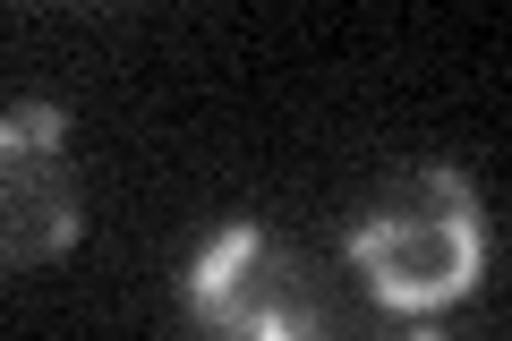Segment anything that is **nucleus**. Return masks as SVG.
Returning a JSON list of instances; mask_svg holds the SVG:
<instances>
[{
    "mask_svg": "<svg viewBox=\"0 0 512 341\" xmlns=\"http://www.w3.org/2000/svg\"><path fill=\"white\" fill-rule=\"evenodd\" d=\"M350 265L367 273V299L393 316H436V307L470 299L487 273V214L478 188L444 162L410 171L384 188V205L350 231Z\"/></svg>",
    "mask_w": 512,
    "mask_h": 341,
    "instance_id": "1",
    "label": "nucleus"
},
{
    "mask_svg": "<svg viewBox=\"0 0 512 341\" xmlns=\"http://www.w3.org/2000/svg\"><path fill=\"white\" fill-rule=\"evenodd\" d=\"M188 307H197L205 341H333V307L316 273L256 222H231L188 265Z\"/></svg>",
    "mask_w": 512,
    "mask_h": 341,
    "instance_id": "2",
    "label": "nucleus"
},
{
    "mask_svg": "<svg viewBox=\"0 0 512 341\" xmlns=\"http://www.w3.org/2000/svg\"><path fill=\"white\" fill-rule=\"evenodd\" d=\"M77 239V180H69V120L52 103L0 120V273L52 265Z\"/></svg>",
    "mask_w": 512,
    "mask_h": 341,
    "instance_id": "3",
    "label": "nucleus"
},
{
    "mask_svg": "<svg viewBox=\"0 0 512 341\" xmlns=\"http://www.w3.org/2000/svg\"><path fill=\"white\" fill-rule=\"evenodd\" d=\"M410 341H444V333H410Z\"/></svg>",
    "mask_w": 512,
    "mask_h": 341,
    "instance_id": "4",
    "label": "nucleus"
}]
</instances>
